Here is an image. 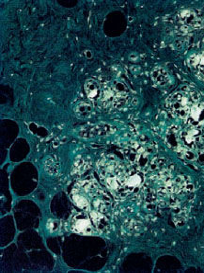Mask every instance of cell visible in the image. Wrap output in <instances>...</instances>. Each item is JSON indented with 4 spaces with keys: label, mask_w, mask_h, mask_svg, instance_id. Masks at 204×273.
I'll list each match as a JSON object with an SVG mask.
<instances>
[{
    "label": "cell",
    "mask_w": 204,
    "mask_h": 273,
    "mask_svg": "<svg viewBox=\"0 0 204 273\" xmlns=\"http://www.w3.org/2000/svg\"><path fill=\"white\" fill-rule=\"evenodd\" d=\"M128 98V87L120 80H113L102 88V94L99 103L106 109L120 108L125 107Z\"/></svg>",
    "instance_id": "obj_1"
},
{
    "label": "cell",
    "mask_w": 204,
    "mask_h": 273,
    "mask_svg": "<svg viewBox=\"0 0 204 273\" xmlns=\"http://www.w3.org/2000/svg\"><path fill=\"white\" fill-rule=\"evenodd\" d=\"M199 100V95L196 91H179L168 99V107L174 116L186 119L191 108Z\"/></svg>",
    "instance_id": "obj_2"
},
{
    "label": "cell",
    "mask_w": 204,
    "mask_h": 273,
    "mask_svg": "<svg viewBox=\"0 0 204 273\" xmlns=\"http://www.w3.org/2000/svg\"><path fill=\"white\" fill-rule=\"evenodd\" d=\"M102 191V188L95 180H83L74 187L72 191V200L76 207L83 209L84 211H90L92 201Z\"/></svg>",
    "instance_id": "obj_3"
},
{
    "label": "cell",
    "mask_w": 204,
    "mask_h": 273,
    "mask_svg": "<svg viewBox=\"0 0 204 273\" xmlns=\"http://www.w3.org/2000/svg\"><path fill=\"white\" fill-rule=\"evenodd\" d=\"M180 145L188 148L191 150H198L203 146L204 134L198 127H190L184 128L183 131H180Z\"/></svg>",
    "instance_id": "obj_4"
},
{
    "label": "cell",
    "mask_w": 204,
    "mask_h": 273,
    "mask_svg": "<svg viewBox=\"0 0 204 273\" xmlns=\"http://www.w3.org/2000/svg\"><path fill=\"white\" fill-rule=\"evenodd\" d=\"M95 225L91 217L86 212L76 213L71 220V229L75 233L81 235H93L96 233Z\"/></svg>",
    "instance_id": "obj_5"
},
{
    "label": "cell",
    "mask_w": 204,
    "mask_h": 273,
    "mask_svg": "<svg viewBox=\"0 0 204 273\" xmlns=\"http://www.w3.org/2000/svg\"><path fill=\"white\" fill-rule=\"evenodd\" d=\"M125 159L131 162L132 164H137L138 167H146L149 163V155L145 152L144 148L138 143L131 144L125 150Z\"/></svg>",
    "instance_id": "obj_6"
},
{
    "label": "cell",
    "mask_w": 204,
    "mask_h": 273,
    "mask_svg": "<svg viewBox=\"0 0 204 273\" xmlns=\"http://www.w3.org/2000/svg\"><path fill=\"white\" fill-rule=\"evenodd\" d=\"M116 131V128L112 127L110 125H107L105 123H101L97 125H92L84 127L79 132L80 137L84 139H93L97 137H102L105 135L114 133Z\"/></svg>",
    "instance_id": "obj_7"
},
{
    "label": "cell",
    "mask_w": 204,
    "mask_h": 273,
    "mask_svg": "<svg viewBox=\"0 0 204 273\" xmlns=\"http://www.w3.org/2000/svg\"><path fill=\"white\" fill-rule=\"evenodd\" d=\"M186 121L192 127H202L204 126V102L198 101L191 108Z\"/></svg>",
    "instance_id": "obj_8"
},
{
    "label": "cell",
    "mask_w": 204,
    "mask_h": 273,
    "mask_svg": "<svg viewBox=\"0 0 204 273\" xmlns=\"http://www.w3.org/2000/svg\"><path fill=\"white\" fill-rule=\"evenodd\" d=\"M143 182V175L142 173H139L138 171H130L127 173L126 179L125 182V187H124V197L132 193L134 190L141 186Z\"/></svg>",
    "instance_id": "obj_9"
},
{
    "label": "cell",
    "mask_w": 204,
    "mask_h": 273,
    "mask_svg": "<svg viewBox=\"0 0 204 273\" xmlns=\"http://www.w3.org/2000/svg\"><path fill=\"white\" fill-rule=\"evenodd\" d=\"M179 18L186 27L199 28L202 25V21L199 18V16L192 10L182 11L179 14Z\"/></svg>",
    "instance_id": "obj_10"
},
{
    "label": "cell",
    "mask_w": 204,
    "mask_h": 273,
    "mask_svg": "<svg viewBox=\"0 0 204 273\" xmlns=\"http://www.w3.org/2000/svg\"><path fill=\"white\" fill-rule=\"evenodd\" d=\"M84 90L87 97L92 101V103L100 102L102 88L95 80H87L84 84Z\"/></svg>",
    "instance_id": "obj_11"
},
{
    "label": "cell",
    "mask_w": 204,
    "mask_h": 273,
    "mask_svg": "<svg viewBox=\"0 0 204 273\" xmlns=\"http://www.w3.org/2000/svg\"><path fill=\"white\" fill-rule=\"evenodd\" d=\"M189 65L197 77L204 80V51L193 55L189 60Z\"/></svg>",
    "instance_id": "obj_12"
},
{
    "label": "cell",
    "mask_w": 204,
    "mask_h": 273,
    "mask_svg": "<svg viewBox=\"0 0 204 273\" xmlns=\"http://www.w3.org/2000/svg\"><path fill=\"white\" fill-rule=\"evenodd\" d=\"M90 217L92 219L93 224L101 232H105L109 228V220L105 213L100 212L97 210H91L90 211Z\"/></svg>",
    "instance_id": "obj_13"
},
{
    "label": "cell",
    "mask_w": 204,
    "mask_h": 273,
    "mask_svg": "<svg viewBox=\"0 0 204 273\" xmlns=\"http://www.w3.org/2000/svg\"><path fill=\"white\" fill-rule=\"evenodd\" d=\"M151 79L158 86L164 87L169 85L171 77L168 72L163 68H155L151 72Z\"/></svg>",
    "instance_id": "obj_14"
},
{
    "label": "cell",
    "mask_w": 204,
    "mask_h": 273,
    "mask_svg": "<svg viewBox=\"0 0 204 273\" xmlns=\"http://www.w3.org/2000/svg\"><path fill=\"white\" fill-rule=\"evenodd\" d=\"M92 106L89 103L81 102L74 107V113L81 119H86L92 115Z\"/></svg>",
    "instance_id": "obj_15"
},
{
    "label": "cell",
    "mask_w": 204,
    "mask_h": 273,
    "mask_svg": "<svg viewBox=\"0 0 204 273\" xmlns=\"http://www.w3.org/2000/svg\"><path fill=\"white\" fill-rule=\"evenodd\" d=\"M179 136H180V132L175 129V127L171 128L169 130V132L167 133V137H166L168 145L172 147V148H178L180 146Z\"/></svg>",
    "instance_id": "obj_16"
},
{
    "label": "cell",
    "mask_w": 204,
    "mask_h": 273,
    "mask_svg": "<svg viewBox=\"0 0 204 273\" xmlns=\"http://www.w3.org/2000/svg\"><path fill=\"white\" fill-rule=\"evenodd\" d=\"M59 170V162L55 157H49L46 160V171L50 174L57 173Z\"/></svg>",
    "instance_id": "obj_17"
},
{
    "label": "cell",
    "mask_w": 204,
    "mask_h": 273,
    "mask_svg": "<svg viewBox=\"0 0 204 273\" xmlns=\"http://www.w3.org/2000/svg\"><path fill=\"white\" fill-rule=\"evenodd\" d=\"M125 229L127 231V233H140L142 231V224L138 221L131 220L128 222V225H125Z\"/></svg>",
    "instance_id": "obj_18"
},
{
    "label": "cell",
    "mask_w": 204,
    "mask_h": 273,
    "mask_svg": "<svg viewBox=\"0 0 204 273\" xmlns=\"http://www.w3.org/2000/svg\"><path fill=\"white\" fill-rule=\"evenodd\" d=\"M47 228L50 232H56L59 229V221L58 220H49L47 223Z\"/></svg>",
    "instance_id": "obj_19"
}]
</instances>
